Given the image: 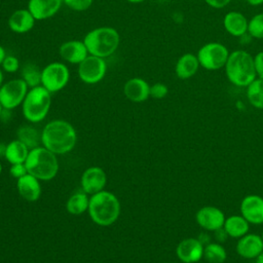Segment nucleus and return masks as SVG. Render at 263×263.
<instances>
[{"instance_id": "1", "label": "nucleus", "mask_w": 263, "mask_h": 263, "mask_svg": "<svg viewBox=\"0 0 263 263\" xmlns=\"http://www.w3.org/2000/svg\"><path fill=\"white\" fill-rule=\"evenodd\" d=\"M77 142L74 126L63 119H54L45 124L41 132V144L57 155L73 150Z\"/></svg>"}, {"instance_id": "2", "label": "nucleus", "mask_w": 263, "mask_h": 263, "mask_svg": "<svg viewBox=\"0 0 263 263\" xmlns=\"http://www.w3.org/2000/svg\"><path fill=\"white\" fill-rule=\"evenodd\" d=\"M120 201L117 196L107 190L90 195L88 215L99 226H110L117 221L120 215Z\"/></svg>"}, {"instance_id": "3", "label": "nucleus", "mask_w": 263, "mask_h": 263, "mask_svg": "<svg viewBox=\"0 0 263 263\" xmlns=\"http://www.w3.org/2000/svg\"><path fill=\"white\" fill-rule=\"evenodd\" d=\"M224 70L229 82L235 86L247 87L257 78L253 55L243 49L229 53Z\"/></svg>"}, {"instance_id": "4", "label": "nucleus", "mask_w": 263, "mask_h": 263, "mask_svg": "<svg viewBox=\"0 0 263 263\" xmlns=\"http://www.w3.org/2000/svg\"><path fill=\"white\" fill-rule=\"evenodd\" d=\"M83 42L89 54L105 59L117 50L120 44V36L116 29L104 26L87 32Z\"/></svg>"}, {"instance_id": "5", "label": "nucleus", "mask_w": 263, "mask_h": 263, "mask_svg": "<svg viewBox=\"0 0 263 263\" xmlns=\"http://www.w3.org/2000/svg\"><path fill=\"white\" fill-rule=\"evenodd\" d=\"M25 164L28 173L40 181H50L59 172L57 154L49 151L44 146L31 149Z\"/></svg>"}, {"instance_id": "6", "label": "nucleus", "mask_w": 263, "mask_h": 263, "mask_svg": "<svg viewBox=\"0 0 263 263\" xmlns=\"http://www.w3.org/2000/svg\"><path fill=\"white\" fill-rule=\"evenodd\" d=\"M51 106V92L42 85L29 88L22 104L24 117L32 123L42 121L48 114Z\"/></svg>"}, {"instance_id": "7", "label": "nucleus", "mask_w": 263, "mask_h": 263, "mask_svg": "<svg viewBox=\"0 0 263 263\" xmlns=\"http://www.w3.org/2000/svg\"><path fill=\"white\" fill-rule=\"evenodd\" d=\"M229 53L228 48L224 44L212 41L203 44L198 49L196 57L201 68L208 71H217L224 69Z\"/></svg>"}, {"instance_id": "8", "label": "nucleus", "mask_w": 263, "mask_h": 263, "mask_svg": "<svg viewBox=\"0 0 263 263\" xmlns=\"http://www.w3.org/2000/svg\"><path fill=\"white\" fill-rule=\"evenodd\" d=\"M69 80L70 71L64 63H49L41 71V85L51 93L62 90Z\"/></svg>"}, {"instance_id": "9", "label": "nucleus", "mask_w": 263, "mask_h": 263, "mask_svg": "<svg viewBox=\"0 0 263 263\" xmlns=\"http://www.w3.org/2000/svg\"><path fill=\"white\" fill-rule=\"evenodd\" d=\"M29 90V86L22 78H14L0 86V104L5 110H12L21 106Z\"/></svg>"}, {"instance_id": "10", "label": "nucleus", "mask_w": 263, "mask_h": 263, "mask_svg": "<svg viewBox=\"0 0 263 263\" xmlns=\"http://www.w3.org/2000/svg\"><path fill=\"white\" fill-rule=\"evenodd\" d=\"M80 80L86 84H96L102 81L107 73L105 59L88 54L77 68Z\"/></svg>"}, {"instance_id": "11", "label": "nucleus", "mask_w": 263, "mask_h": 263, "mask_svg": "<svg viewBox=\"0 0 263 263\" xmlns=\"http://www.w3.org/2000/svg\"><path fill=\"white\" fill-rule=\"evenodd\" d=\"M107 183L105 171L100 166L87 167L81 176V189L88 195H92L104 190Z\"/></svg>"}, {"instance_id": "12", "label": "nucleus", "mask_w": 263, "mask_h": 263, "mask_svg": "<svg viewBox=\"0 0 263 263\" xmlns=\"http://www.w3.org/2000/svg\"><path fill=\"white\" fill-rule=\"evenodd\" d=\"M225 219L226 217L222 210L212 205L200 208L195 215L197 224L208 231H216L223 228Z\"/></svg>"}, {"instance_id": "13", "label": "nucleus", "mask_w": 263, "mask_h": 263, "mask_svg": "<svg viewBox=\"0 0 263 263\" xmlns=\"http://www.w3.org/2000/svg\"><path fill=\"white\" fill-rule=\"evenodd\" d=\"M203 248L202 241L194 237H188L178 243L176 255L183 263H196L203 257Z\"/></svg>"}, {"instance_id": "14", "label": "nucleus", "mask_w": 263, "mask_h": 263, "mask_svg": "<svg viewBox=\"0 0 263 263\" xmlns=\"http://www.w3.org/2000/svg\"><path fill=\"white\" fill-rule=\"evenodd\" d=\"M240 215L250 224H262L263 223V197L250 194L243 197L240 202Z\"/></svg>"}, {"instance_id": "15", "label": "nucleus", "mask_w": 263, "mask_h": 263, "mask_svg": "<svg viewBox=\"0 0 263 263\" xmlns=\"http://www.w3.org/2000/svg\"><path fill=\"white\" fill-rule=\"evenodd\" d=\"M60 57L74 65H79L89 53L83 40H68L59 47Z\"/></svg>"}, {"instance_id": "16", "label": "nucleus", "mask_w": 263, "mask_h": 263, "mask_svg": "<svg viewBox=\"0 0 263 263\" xmlns=\"http://www.w3.org/2000/svg\"><path fill=\"white\" fill-rule=\"evenodd\" d=\"M63 0H29L28 9L36 21L52 17L61 9Z\"/></svg>"}, {"instance_id": "17", "label": "nucleus", "mask_w": 263, "mask_h": 263, "mask_svg": "<svg viewBox=\"0 0 263 263\" xmlns=\"http://www.w3.org/2000/svg\"><path fill=\"white\" fill-rule=\"evenodd\" d=\"M263 252V239L261 235L247 233L236 243V253L245 259H255Z\"/></svg>"}, {"instance_id": "18", "label": "nucleus", "mask_w": 263, "mask_h": 263, "mask_svg": "<svg viewBox=\"0 0 263 263\" xmlns=\"http://www.w3.org/2000/svg\"><path fill=\"white\" fill-rule=\"evenodd\" d=\"M123 93L130 102L142 103L150 97V84L140 77L130 78L123 85Z\"/></svg>"}, {"instance_id": "19", "label": "nucleus", "mask_w": 263, "mask_h": 263, "mask_svg": "<svg viewBox=\"0 0 263 263\" xmlns=\"http://www.w3.org/2000/svg\"><path fill=\"white\" fill-rule=\"evenodd\" d=\"M249 21L246 15L239 11H228L223 17V27L225 31L233 37H241L248 33Z\"/></svg>"}, {"instance_id": "20", "label": "nucleus", "mask_w": 263, "mask_h": 263, "mask_svg": "<svg viewBox=\"0 0 263 263\" xmlns=\"http://www.w3.org/2000/svg\"><path fill=\"white\" fill-rule=\"evenodd\" d=\"M18 194L27 201H36L41 195L40 180L31 174H27L16 180Z\"/></svg>"}, {"instance_id": "21", "label": "nucleus", "mask_w": 263, "mask_h": 263, "mask_svg": "<svg viewBox=\"0 0 263 263\" xmlns=\"http://www.w3.org/2000/svg\"><path fill=\"white\" fill-rule=\"evenodd\" d=\"M36 20L28 8H21L13 11L8 18V28L16 34H25L31 31Z\"/></svg>"}, {"instance_id": "22", "label": "nucleus", "mask_w": 263, "mask_h": 263, "mask_svg": "<svg viewBox=\"0 0 263 263\" xmlns=\"http://www.w3.org/2000/svg\"><path fill=\"white\" fill-rule=\"evenodd\" d=\"M200 68L196 54L187 52L182 54L175 65V73L179 79L186 80L193 77Z\"/></svg>"}, {"instance_id": "23", "label": "nucleus", "mask_w": 263, "mask_h": 263, "mask_svg": "<svg viewBox=\"0 0 263 263\" xmlns=\"http://www.w3.org/2000/svg\"><path fill=\"white\" fill-rule=\"evenodd\" d=\"M223 228L228 236L240 238L249 232L250 223L241 215H232L225 219Z\"/></svg>"}, {"instance_id": "24", "label": "nucleus", "mask_w": 263, "mask_h": 263, "mask_svg": "<svg viewBox=\"0 0 263 263\" xmlns=\"http://www.w3.org/2000/svg\"><path fill=\"white\" fill-rule=\"evenodd\" d=\"M30 149L18 139L12 140L6 144L4 158L10 163H25Z\"/></svg>"}, {"instance_id": "25", "label": "nucleus", "mask_w": 263, "mask_h": 263, "mask_svg": "<svg viewBox=\"0 0 263 263\" xmlns=\"http://www.w3.org/2000/svg\"><path fill=\"white\" fill-rule=\"evenodd\" d=\"M89 197L83 190L73 193L67 200L66 210L72 215H81L88 210Z\"/></svg>"}, {"instance_id": "26", "label": "nucleus", "mask_w": 263, "mask_h": 263, "mask_svg": "<svg viewBox=\"0 0 263 263\" xmlns=\"http://www.w3.org/2000/svg\"><path fill=\"white\" fill-rule=\"evenodd\" d=\"M246 88L249 103L256 109H263V78H255Z\"/></svg>"}, {"instance_id": "27", "label": "nucleus", "mask_w": 263, "mask_h": 263, "mask_svg": "<svg viewBox=\"0 0 263 263\" xmlns=\"http://www.w3.org/2000/svg\"><path fill=\"white\" fill-rule=\"evenodd\" d=\"M16 136L30 150L38 147L39 143H41V133L31 125L21 126L16 132Z\"/></svg>"}, {"instance_id": "28", "label": "nucleus", "mask_w": 263, "mask_h": 263, "mask_svg": "<svg viewBox=\"0 0 263 263\" xmlns=\"http://www.w3.org/2000/svg\"><path fill=\"white\" fill-rule=\"evenodd\" d=\"M203 258L209 263H224L227 259V253L222 245L210 242L203 248Z\"/></svg>"}, {"instance_id": "29", "label": "nucleus", "mask_w": 263, "mask_h": 263, "mask_svg": "<svg viewBox=\"0 0 263 263\" xmlns=\"http://www.w3.org/2000/svg\"><path fill=\"white\" fill-rule=\"evenodd\" d=\"M41 71L34 64H26L22 68V79L27 83L29 88L41 85Z\"/></svg>"}, {"instance_id": "30", "label": "nucleus", "mask_w": 263, "mask_h": 263, "mask_svg": "<svg viewBox=\"0 0 263 263\" xmlns=\"http://www.w3.org/2000/svg\"><path fill=\"white\" fill-rule=\"evenodd\" d=\"M248 34L255 39H263V12L255 14L249 21Z\"/></svg>"}, {"instance_id": "31", "label": "nucleus", "mask_w": 263, "mask_h": 263, "mask_svg": "<svg viewBox=\"0 0 263 263\" xmlns=\"http://www.w3.org/2000/svg\"><path fill=\"white\" fill-rule=\"evenodd\" d=\"M20 61L14 55H6L1 64V69L7 73H15L20 69Z\"/></svg>"}, {"instance_id": "32", "label": "nucleus", "mask_w": 263, "mask_h": 263, "mask_svg": "<svg viewBox=\"0 0 263 263\" xmlns=\"http://www.w3.org/2000/svg\"><path fill=\"white\" fill-rule=\"evenodd\" d=\"M70 9L74 11H85L93 3V0H63Z\"/></svg>"}, {"instance_id": "33", "label": "nucleus", "mask_w": 263, "mask_h": 263, "mask_svg": "<svg viewBox=\"0 0 263 263\" xmlns=\"http://www.w3.org/2000/svg\"><path fill=\"white\" fill-rule=\"evenodd\" d=\"M168 93V87L162 82H156L150 85V97L156 100L163 99Z\"/></svg>"}, {"instance_id": "34", "label": "nucleus", "mask_w": 263, "mask_h": 263, "mask_svg": "<svg viewBox=\"0 0 263 263\" xmlns=\"http://www.w3.org/2000/svg\"><path fill=\"white\" fill-rule=\"evenodd\" d=\"M9 174L11 177H13L17 180L18 178L27 175L28 170H27L25 163H14V164H10Z\"/></svg>"}, {"instance_id": "35", "label": "nucleus", "mask_w": 263, "mask_h": 263, "mask_svg": "<svg viewBox=\"0 0 263 263\" xmlns=\"http://www.w3.org/2000/svg\"><path fill=\"white\" fill-rule=\"evenodd\" d=\"M253 59H254V66H255L257 77L263 78V50L253 55Z\"/></svg>"}, {"instance_id": "36", "label": "nucleus", "mask_w": 263, "mask_h": 263, "mask_svg": "<svg viewBox=\"0 0 263 263\" xmlns=\"http://www.w3.org/2000/svg\"><path fill=\"white\" fill-rule=\"evenodd\" d=\"M232 0H204V2L213 7V8H216V9H220V8H223L225 6H227Z\"/></svg>"}, {"instance_id": "37", "label": "nucleus", "mask_w": 263, "mask_h": 263, "mask_svg": "<svg viewBox=\"0 0 263 263\" xmlns=\"http://www.w3.org/2000/svg\"><path fill=\"white\" fill-rule=\"evenodd\" d=\"M252 6H259L263 4V0H246Z\"/></svg>"}, {"instance_id": "38", "label": "nucleus", "mask_w": 263, "mask_h": 263, "mask_svg": "<svg viewBox=\"0 0 263 263\" xmlns=\"http://www.w3.org/2000/svg\"><path fill=\"white\" fill-rule=\"evenodd\" d=\"M6 55L7 54H6V51H5L4 47L2 45H0V65L2 64V62H3V60L5 59Z\"/></svg>"}, {"instance_id": "39", "label": "nucleus", "mask_w": 263, "mask_h": 263, "mask_svg": "<svg viewBox=\"0 0 263 263\" xmlns=\"http://www.w3.org/2000/svg\"><path fill=\"white\" fill-rule=\"evenodd\" d=\"M5 149H6V144L0 142V157H4Z\"/></svg>"}, {"instance_id": "40", "label": "nucleus", "mask_w": 263, "mask_h": 263, "mask_svg": "<svg viewBox=\"0 0 263 263\" xmlns=\"http://www.w3.org/2000/svg\"><path fill=\"white\" fill-rule=\"evenodd\" d=\"M255 259H256V263H263V252L260 253Z\"/></svg>"}, {"instance_id": "41", "label": "nucleus", "mask_w": 263, "mask_h": 263, "mask_svg": "<svg viewBox=\"0 0 263 263\" xmlns=\"http://www.w3.org/2000/svg\"><path fill=\"white\" fill-rule=\"evenodd\" d=\"M126 2H129V3H133V4H138V3H142L146 0H125Z\"/></svg>"}, {"instance_id": "42", "label": "nucleus", "mask_w": 263, "mask_h": 263, "mask_svg": "<svg viewBox=\"0 0 263 263\" xmlns=\"http://www.w3.org/2000/svg\"><path fill=\"white\" fill-rule=\"evenodd\" d=\"M3 79H4V75H3V70L0 68V86L3 84Z\"/></svg>"}, {"instance_id": "43", "label": "nucleus", "mask_w": 263, "mask_h": 263, "mask_svg": "<svg viewBox=\"0 0 263 263\" xmlns=\"http://www.w3.org/2000/svg\"><path fill=\"white\" fill-rule=\"evenodd\" d=\"M2 113H3V108H2V106H1V104H0V117H1Z\"/></svg>"}, {"instance_id": "44", "label": "nucleus", "mask_w": 263, "mask_h": 263, "mask_svg": "<svg viewBox=\"0 0 263 263\" xmlns=\"http://www.w3.org/2000/svg\"><path fill=\"white\" fill-rule=\"evenodd\" d=\"M1 173H2V164L0 162V175H1Z\"/></svg>"}, {"instance_id": "45", "label": "nucleus", "mask_w": 263, "mask_h": 263, "mask_svg": "<svg viewBox=\"0 0 263 263\" xmlns=\"http://www.w3.org/2000/svg\"><path fill=\"white\" fill-rule=\"evenodd\" d=\"M261 237H262V239H263V232H262V234H261Z\"/></svg>"}]
</instances>
